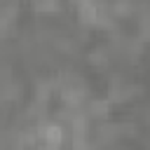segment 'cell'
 Listing matches in <instances>:
<instances>
[{
  "mask_svg": "<svg viewBox=\"0 0 150 150\" xmlns=\"http://www.w3.org/2000/svg\"><path fill=\"white\" fill-rule=\"evenodd\" d=\"M77 14H80L82 21L94 23V21L98 19V5H96L94 0H82V2H77Z\"/></svg>",
  "mask_w": 150,
  "mask_h": 150,
  "instance_id": "6da1fadb",
  "label": "cell"
},
{
  "mask_svg": "<svg viewBox=\"0 0 150 150\" xmlns=\"http://www.w3.org/2000/svg\"><path fill=\"white\" fill-rule=\"evenodd\" d=\"M40 136H42V141H45L47 145H54V148H59L61 141H63V131H61L59 124H47V127L40 131Z\"/></svg>",
  "mask_w": 150,
  "mask_h": 150,
  "instance_id": "7a4b0ae2",
  "label": "cell"
},
{
  "mask_svg": "<svg viewBox=\"0 0 150 150\" xmlns=\"http://www.w3.org/2000/svg\"><path fill=\"white\" fill-rule=\"evenodd\" d=\"M35 7H38L40 12H54V9H56V0H38Z\"/></svg>",
  "mask_w": 150,
  "mask_h": 150,
  "instance_id": "3957f363",
  "label": "cell"
},
{
  "mask_svg": "<svg viewBox=\"0 0 150 150\" xmlns=\"http://www.w3.org/2000/svg\"><path fill=\"white\" fill-rule=\"evenodd\" d=\"M38 150H59V148H54V145H47V143H45V145H40Z\"/></svg>",
  "mask_w": 150,
  "mask_h": 150,
  "instance_id": "277c9868",
  "label": "cell"
}]
</instances>
